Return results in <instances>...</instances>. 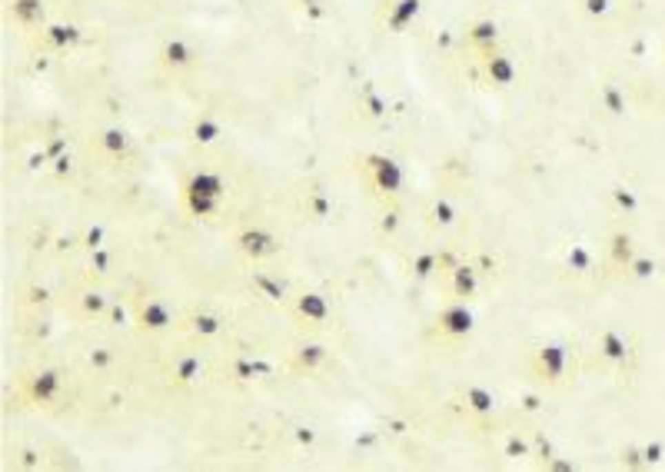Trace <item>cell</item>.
I'll list each match as a JSON object with an SVG mask.
<instances>
[{
    "instance_id": "cell-1",
    "label": "cell",
    "mask_w": 665,
    "mask_h": 472,
    "mask_svg": "<svg viewBox=\"0 0 665 472\" xmlns=\"http://www.w3.org/2000/svg\"><path fill=\"white\" fill-rule=\"evenodd\" d=\"M187 200H190V209L193 213H209V209L216 207V200H220V180L216 176H196L190 187H187Z\"/></svg>"
},
{
    "instance_id": "cell-2",
    "label": "cell",
    "mask_w": 665,
    "mask_h": 472,
    "mask_svg": "<svg viewBox=\"0 0 665 472\" xmlns=\"http://www.w3.org/2000/svg\"><path fill=\"white\" fill-rule=\"evenodd\" d=\"M240 249L247 253V256H266V253H273L276 249V243H273V236L269 233H263V229H243L240 233Z\"/></svg>"
},
{
    "instance_id": "cell-3",
    "label": "cell",
    "mask_w": 665,
    "mask_h": 472,
    "mask_svg": "<svg viewBox=\"0 0 665 472\" xmlns=\"http://www.w3.org/2000/svg\"><path fill=\"white\" fill-rule=\"evenodd\" d=\"M469 326H473V316L462 306H453V309L442 313V329L446 333H469Z\"/></svg>"
},
{
    "instance_id": "cell-4",
    "label": "cell",
    "mask_w": 665,
    "mask_h": 472,
    "mask_svg": "<svg viewBox=\"0 0 665 472\" xmlns=\"http://www.w3.org/2000/svg\"><path fill=\"white\" fill-rule=\"evenodd\" d=\"M562 359H566V353H562L559 346H549V349L539 353V366H542V369L549 366V379H555L559 376V369H562Z\"/></svg>"
},
{
    "instance_id": "cell-5",
    "label": "cell",
    "mask_w": 665,
    "mask_h": 472,
    "mask_svg": "<svg viewBox=\"0 0 665 472\" xmlns=\"http://www.w3.org/2000/svg\"><path fill=\"white\" fill-rule=\"evenodd\" d=\"M300 309L309 313L313 320H323V316H326V302H323V296H316V293L303 296V300H300Z\"/></svg>"
},
{
    "instance_id": "cell-6",
    "label": "cell",
    "mask_w": 665,
    "mask_h": 472,
    "mask_svg": "<svg viewBox=\"0 0 665 472\" xmlns=\"http://www.w3.org/2000/svg\"><path fill=\"white\" fill-rule=\"evenodd\" d=\"M466 399H469V406L479 409V413H489V409H493V396H489V393H482V389H469Z\"/></svg>"
},
{
    "instance_id": "cell-7",
    "label": "cell",
    "mask_w": 665,
    "mask_h": 472,
    "mask_svg": "<svg viewBox=\"0 0 665 472\" xmlns=\"http://www.w3.org/2000/svg\"><path fill=\"white\" fill-rule=\"evenodd\" d=\"M143 326H153V329L167 326V309H163V306H150V309H143Z\"/></svg>"
},
{
    "instance_id": "cell-8",
    "label": "cell",
    "mask_w": 665,
    "mask_h": 472,
    "mask_svg": "<svg viewBox=\"0 0 665 472\" xmlns=\"http://www.w3.org/2000/svg\"><path fill=\"white\" fill-rule=\"evenodd\" d=\"M602 346H606V356H612V359H622V356H626V342L619 340V336H612V333H608L606 340H602Z\"/></svg>"
},
{
    "instance_id": "cell-9",
    "label": "cell",
    "mask_w": 665,
    "mask_h": 472,
    "mask_svg": "<svg viewBox=\"0 0 665 472\" xmlns=\"http://www.w3.org/2000/svg\"><path fill=\"white\" fill-rule=\"evenodd\" d=\"M456 289H459V293H466V296H469V293L475 289V276L469 273V269H459V276H456Z\"/></svg>"
},
{
    "instance_id": "cell-10",
    "label": "cell",
    "mask_w": 665,
    "mask_h": 472,
    "mask_svg": "<svg viewBox=\"0 0 665 472\" xmlns=\"http://www.w3.org/2000/svg\"><path fill=\"white\" fill-rule=\"evenodd\" d=\"M34 389H37V396H50V393L57 389V376H54V373H43V379H37Z\"/></svg>"
}]
</instances>
